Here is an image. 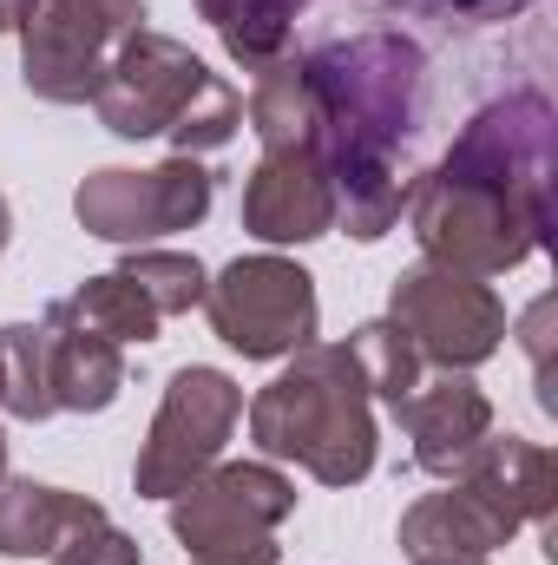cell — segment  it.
<instances>
[{"instance_id":"16","label":"cell","mask_w":558,"mask_h":565,"mask_svg":"<svg viewBox=\"0 0 558 565\" xmlns=\"http://www.w3.org/2000/svg\"><path fill=\"white\" fill-rule=\"evenodd\" d=\"M73 507H79V493H66V487L0 473V559H46L60 526L73 520Z\"/></svg>"},{"instance_id":"2","label":"cell","mask_w":558,"mask_h":565,"mask_svg":"<svg viewBox=\"0 0 558 565\" xmlns=\"http://www.w3.org/2000/svg\"><path fill=\"white\" fill-rule=\"evenodd\" d=\"M250 440L270 460H296L322 487H355L375 467V415L348 342H309L250 402Z\"/></svg>"},{"instance_id":"11","label":"cell","mask_w":558,"mask_h":565,"mask_svg":"<svg viewBox=\"0 0 558 565\" xmlns=\"http://www.w3.org/2000/svg\"><path fill=\"white\" fill-rule=\"evenodd\" d=\"M395 415L415 434V467L420 473H440V480H453V473L473 460V447L493 434V402H486L460 369H440L433 382L420 375V388L395 408Z\"/></svg>"},{"instance_id":"14","label":"cell","mask_w":558,"mask_h":565,"mask_svg":"<svg viewBox=\"0 0 558 565\" xmlns=\"http://www.w3.org/2000/svg\"><path fill=\"white\" fill-rule=\"evenodd\" d=\"M46 382H53V408L99 415L126 388V355H119V342H106V335L66 322L60 309H46Z\"/></svg>"},{"instance_id":"4","label":"cell","mask_w":558,"mask_h":565,"mask_svg":"<svg viewBox=\"0 0 558 565\" xmlns=\"http://www.w3.org/2000/svg\"><path fill=\"white\" fill-rule=\"evenodd\" d=\"M144 26V0H33L20 26V79L46 106H86L112 53Z\"/></svg>"},{"instance_id":"9","label":"cell","mask_w":558,"mask_h":565,"mask_svg":"<svg viewBox=\"0 0 558 565\" xmlns=\"http://www.w3.org/2000/svg\"><path fill=\"white\" fill-rule=\"evenodd\" d=\"M73 211L106 244H151L164 231H191L211 211V171L197 158H164L158 171H93Z\"/></svg>"},{"instance_id":"25","label":"cell","mask_w":558,"mask_h":565,"mask_svg":"<svg viewBox=\"0 0 558 565\" xmlns=\"http://www.w3.org/2000/svg\"><path fill=\"white\" fill-rule=\"evenodd\" d=\"M26 13H33V0H0V33L26 26Z\"/></svg>"},{"instance_id":"10","label":"cell","mask_w":558,"mask_h":565,"mask_svg":"<svg viewBox=\"0 0 558 565\" xmlns=\"http://www.w3.org/2000/svg\"><path fill=\"white\" fill-rule=\"evenodd\" d=\"M244 231L264 244H309L335 231V178L322 151H264L244 184Z\"/></svg>"},{"instance_id":"28","label":"cell","mask_w":558,"mask_h":565,"mask_svg":"<svg viewBox=\"0 0 558 565\" xmlns=\"http://www.w3.org/2000/svg\"><path fill=\"white\" fill-rule=\"evenodd\" d=\"M0 473H7V434H0Z\"/></svg>"},{"instance_id":"7","label":"cell","mask_w":558,"mask_h":565,"mask_svg":"<svg viewBox=\"0 0 558 565\" xmlns=\"http://www.w3.org/2000/svg\"><path fill=\"white\" fill-rule=\"evenodd\" d=\"M388 322L415 342L420 362L433 369H480L500 335H506V302L486 289V277H460L447 264H415L408 277H395L388 296Z\"/></svg>"},{"instance_id":"23","label":"cell","mask_w":558,"mask_h":565,"mask_svg":"<svg viewBox=\"0 0 558 565\" xmlns=\"http://www.w3.org/2000/svg\"><path fill=\"white\" fill-rule=\"evenodd\" d=\"M237 126H244V99H237V86H224L217 73H211V86L197 93V106L164 132L178 158H204V151H224V145L237 139Z\"/></svg>"},{"instance_id":"3","label":"cell","mask_w":558,"mask_h":565,"mask_svg":"<svg viewBox=\"0 0 558 565\" xmlns=\"http://www.w3.org/2000/svg\"><path fill=\"white\" fill-rule=\"evenodd\" d=\"M296 513V487L264 460H217L171 500V533L191 559L277 565V526Z\"/></svg>"},{"instance_id":"27","label":"cell","mask_w":558,"mask_h":565,"mask_svg":"<svg viewBox=\"0 0 558 565\" xmlns=\"http://www.w3.org/2000/svg\"><path fill=\"white\" fill-rule=\"evenodd\" d=\"M415 565H486V559H415Z\"/></svg>"},{"instance_id":"5","label":"cell","mask_w":558,"mask_h":565,"mask_svg":"<svg viewBox=\"0 0 558 565\" xmlns=\"http://www.w3.org/2000/svg\"><path fill=\"white\" fill-rule=\"evenodd\" d=\"M204 316L211 329L244 355V362H282L315 342V277L289 257H237L217 282H204Z\"/></svg>"},{"instance_id":"8","label":"cell","mask_w":558,"mask_h":565,"mask_svg":"<svg viewBox=\"0 0 558 565\" xmlns=\"http://www.w3.org/2000/svg\"><path fill=\"white\" fill-rule=\"evenodd\" d=\"M204 86H211V66H204L184 40L139 26V33L112 53V66H106V79H99L93 106H99L106 132H119V139H164V132L197 106Z\"/></svg>"},{"instance_id":"19","label":"cell","mask_w":558,"mask_h":565,"mask_svg":"<svg viewBox=\"0 0 558 565\" xmlns=\"http://www.w3.org/2000/svg\"><path fill=\"white\" fill-rule=\"evenodd\" d=\"M0 408L20 422H46L53 408V382H46V322H7L0 329Z\"/></svg>"},{"instance_id":"20","label":"cell","mask_w":558,"mask_h":565,"mask_svg":"<svg viewBox=\"0 0 558 565\" xmlns=\"http://www.w3.org/2000/svg\"><path fill=\"white\" fill-rule=\"evenodd\" d=\"M348 355H355L362 388H368V395H382L388 408H401V402L415 395V388H420V369H427V362L415 355V342H408L388 316H382V322H362V329L348 335Z\"/></svg>"},{"instance_id":"22","label":"cell","mask_w":558,"mask_h":565,"mask_svg":"<svg viewBox=\"0 0 558 565\" xmlns=\"http://www.w3.org/2000/svg\"><path fill=\"white\" fill-rule=\"evenodd\" d=\"M126 277L144 289V302L158 309V316H184V309H197L204 302V264L197 257H184V250H132L126 264H119Z\"/></svg>"},{"instance_id":"21","label":"cell","mask_w":558,"mask_h":565,"mask_svg":"<svg viewBox=\"0 0 558 565\" xmlns=\"http://www.w3.org/2000/svg\"><path fill=\"white\" fill-rule=\"evenodd\" d=\"M46 559L53 565H139V540L119 533L112 513H106L99 500L79 493V507H73V520L60 526V540H53Z\"/></svg>"},{"instance_id":"15","label":"cell","mask_w":558,"mask_h":565,"mask_svg":"<svg viewBox=\"0 0 558 565\" xmlns=\"http://www.w3.org/2000/svg\"><path fill=\"white\" fill-rule=\"evenodd\" d=\"M244 113H250L264 151H322V99H315V79L302 60L264 66Z\"/></svg>"},{"instance_id":"29","label":"cell","mask_w":558,"mask_h":565,"mask_svg":"<svg viewBox=\"0 0 558 565\" xmlns=\"http://www.w3.org/2000/svg\"><path fill=\"white\" fill-rule=\"evenodd\" d=\"M191 565H211V559H191Z\"/></svg>"},{"instance_id":"24","label":"cell","mask_w":558,"mask_h":565,"mask_svg":"<svg viewBox=\"0 0 558 565\" xmlns=\"http://www.w3.org/2000/svg\"><path fill=\"white\" fill-rule=\"evenodd\" d=\"M401 7H433V13H460V20H493V13H519L526 0H401Z\"/></svg>"},{"instance_id":"1","label":"cell","mask_w":558,"mask_h":565,"mask_svg":"<svg viewBox=\"0 0 558 565\" xmlns=\"http://www.w3.org/2000/svg\"><path fill=\"white\" fill-rule=\"evenodd\" d=\"M546 164L552 106L539 93L493 99L401 204L427 264H447L460 277L519 270L546 237Z\"/></svg>"},{"instance_id":"12","label":"cell","mask_w":558,"mask_h":565,"mask_svg":"<svg viewBox=\"0 0 558 565\" xmlns=\"http://www.w3.org/2000/svg\"><path fill=\"white\" fill-rule=\"evenodd\" d=\"M466 493H480L513 533L519 526H552V507H558V467L552 454L526 434H486L473 447V460L453 473Z\"/></svg>"},{"instance_id":"6","label":"cell","mask_w":558,"mask_h":565,"mask_svg":"<svg viewBox=\"0 0 558 565\" xmlns=\"http://www.w3.org/2000/svg\"><path fill=\"white\" fill-rule=\"evenodd\" d=\"M244 422V388L224 375V369H178L164 382V402H158V422L139 447V467H132V487L144 500H178L204 467H217L230 427Z\"/></svg>"},{"instance_id":"18","label":"cell","mask_w":558,"mask_h":565,"mask_svg":"<svg viewBox=\"0 0 558 565\" xmlns=\"http://www.w3.org/2000/svg\"><path fill=\"white\" fill-rule=\"evenodd\" d=\"M197 13L217 26V40L230 46V60L244 73H264V66H277L282 46H289L296 0H197Z\"/></svg>"},{"instance_id":"26","label":"cell","mask_w":558,"mask_h":565,"mask_svg":"<svg viewBox=\"0 0 558 565\" xmlns=\"http://www.w3.org/2000/svg\"><path fill=\"white\" fill-rule=\"evenodd\" d=\"M7 237H13V211H7V198H0V250H7Z\"/></svg>"},{"instance_id":"13","label":"cell","mask_w":558,"mask_h":565,"mask_svg":"<svg viewBox=\"0 0 558 565\" xmlns=\"http://www.w3.org/2000/svg\"><path fill=\"white\" fill-rule=\"evenodd\" d=\"M513 540V526L480 500L466 493L460 480L447 493H427L401 513V553L408 559H486Z\"/></svg>"},{"instance_id":"17","label":"cell","mask_w":558,"mask_h":565,"mask_svg":"<svg viewBox=\"0 0 558 565\" xmlns=\"http://www.w3.org/2000/svg\"><path fill=\"white\" fill-rule=\"evenodd\" d=\"M66 322H79V329H93V335H106V342H151L158 335V309L144 302V289L126 270H106V277H86L66 302H53Z\"/></svg>"}]
</instances>
